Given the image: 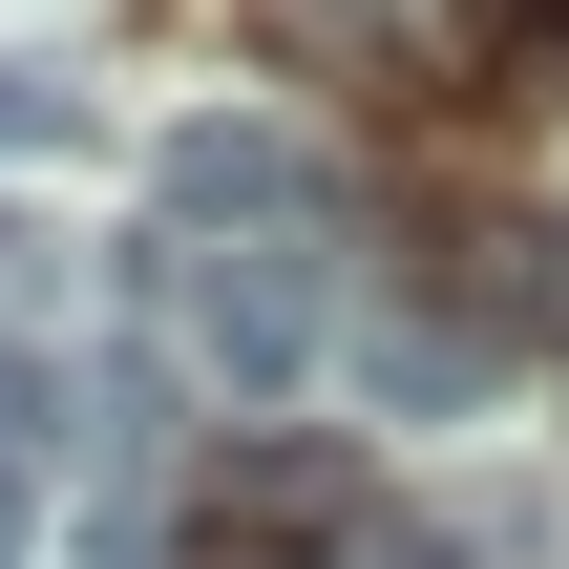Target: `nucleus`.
Masks as SVG:
<instances>
[{"label": "nucleus", "mask_w": 569, "mask_h": 569, "mask_svg": "<svg viewBox=\"0 0 569 569\" xmlns=\"http://www.w3.org/2000/svg\"><path fill=\"white\" fill-rule=\"evenodd\" d=\"M211 528H253L274 569L359 549V465H338V443H232V465H211Z\"/></svg>", "instance_id": "4"}, {"label": "nucleus", "mask_w": 569, "mask_h": 569, "mask_svg": "<svg viewBox=\"0 0 569 569\" xmlns=\"http://www.w3.org/2000/svg\"><path fill=\"white\" fill-rule=\"evenodd\" d=\"M148 211H169V253H232V232H338V169H317L274 106H190V127L148 148Z\"/></svg>", "instance_id": "2"}, {"label": "nucleus", "mask_w": 569, "mask_h": 569, "mask_svg": "<svg viewBox=\"0 0 569 569\" xmlns=\"http://www.w3.org/2000/svg\"><path fill=\"white\" fill-rule=\"evenodd\" d=\"M42 549V465H21V443H0V569Z\"/></svg>", "instance_id": "7"}, {"label": "nucleus", "mask_w": 569, "mask_h": 569, "mask_svg": "<svg viewBox=\"0 0 569 569\" xmlns=\"http://www.w3.org/2000/svg\"><path fill=\"white\" fill-rule=\"evenodd\" d=\"M84 148V84L63 63H0V169H63Z\"/></svg>", "instance_id": "6"}, {"label": "nucleus", "mask_w": 569, "mask_h": 569, "mask_svg": "<svg viewBox=\"0 0 569 569\" xmlns=\"http://www.w3.org/2000/svg\"><path fill=\"white\" fill-rule=\"evenodd\" d=\"M465 63H486L507 106H569V0H486V21H465Z\"/></svg>", "instance_id": "5"}, {"label": "nucleus", "mask_w": 569, "mask_h": 569, "mask_svg": "<svg viewBox=\"0 0 569 569\" xmlns=\"http://www.w3.org/2000/svg\"><path fill=\"white\" fill-rule=\"evenodd\" d=\"M338 380H359V401H380V422H465V401H507V380H528V359H507V338H465V317H443V296H380V317H359V338H338Z\"/></svg>", "instance_id": "3"}, {"label": "nucleus", "mask_w": 569, "mask_h": 569, "mask_svg": "<svg viewBox=\"0 0 569 569\" xmlns=\"http://www.w3.org/2000/svg\"><path fill=\"white\" fill-rule=\"evenodd\" d=\"M169 359L232 401V422H274L317 359H338V296H317V232H232V253H169Z\"/></svg>", "instance_id": "1"}]
</instances>
